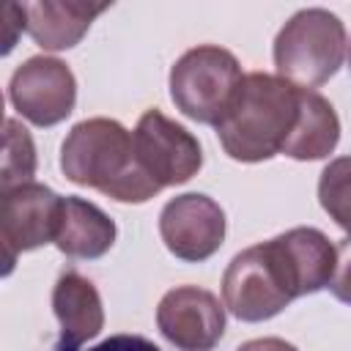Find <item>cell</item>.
<instances>
[{"label":"cell","mask_w":351,"mask_h":351,"mask_svg":"<svg viewBox=\"0 0 351 351\" xmlns=\"http://www.w3.org/2000/svg\"><path fill=\"white\" fill-rule=\"evenodd\" d=\"M0 19H3V55H8L16 44L19 30H27V16H25V3H3L0 8Z\"/></svg>","instance_id":"18"},{"label":"cell","mask_w":351,"mask_h":351,"mask_svg":"<svg viewBox=\"0 0 351 351\" xmlns=\"http://www.w3.org/2000/svg\"><path fill=\"white\" fill-rule=\"evenodd\" d=\"M3 173H0V186L11 189L19 184L33 181L36 173V145L30 132L16 121L5 118L3 126Z\"/></svg>","instance_id":"15"},{"label":"cell","mask_w":351,"mask_h":351,"mask_svg":"<svg viewBox=\"0 0 351 351\" xmlns=\"http://www.w3.org/2000/svg\"><path fill=\"white\" fill-rule=\"evenodd\" d=\"M159 236L176 258L200 263L225 241V211L208 195H178L167 200L159 214Z\"/></svg>","instance_id":"10"},{"label":"cell","mask_w":351,"mask_h":351,"mask_svg":"<svg viewBox=\"0 0 351 351\" xmlns=\"http://www.w3.org/2000/svg\"><path fill=\"white\" fill-rule=\"evenodd\" d=\"M348 69H351V44H348Z\"/></svg>","instance_id":"21"},{"label":"cell","mask_w":351,"mask_h":351,"mask_svg":"<svg viewBox=\"0 0 351 351\" xmlns=\"http://www.w3.org/2000/svg\"><path fill=\"white\" fill-rule=\"evenodd\" d=\"M337 140H340V118H337L335 107L321 93L302 88L299 121L282 148V156H291L299 162L324 159L335 151Z\"/></svg>","instance_id":"14"},{"label":"cell","mask_w":351,"mask_h":351,"mask_svg":"<svg viewBox=\"0 0 351 351\" xmlns=\"http://www.w3.org/2000/svg\"><path fill=\"white\" fill-rule=\"evenodd\" d=\"M137 170L159 189L186 184L203 165V148L192 132L159 110H145L132 132Z\"/></svg>","instance_id":"6"},{"label":"cell","mask_w":351,"mask_h":351,"mask_svg":"<svg viewBox=\"0 0 351 351\" xmlns=\"http://www.w3.org/2000/svg\"><path fill=\"white\" fill-rule=\"evenodd\" d=\"M318 203L351 239V156H337L321 170Z\"/></svg>","instance_id":"16"},{"label":"cell","mask_w":351,"mask_h":351,"mask_svg":"<svg viewBox=\"0 0 351 351\" xmlns=\"http://www.w3.org/2000/svg\"><path fill=\"white\" fill-rule=\"evenodd\" d=\"M60 170L71 184L99 189L118 203H145L159 192L134 165L132 132L112 118L74 123L60 145Z\"/></svg>","instance_id":"2"},{"label":"cell","mask_w":351,"mask_h":351,"mask_svg":"<svg viewBox=\"0 0 351 351\" xmlns=\"http://www.w3.org/2000/svg\"><path fill=\"white\" fill-rule=\"evenodd\" d=\"M52 313L60 324L58 348H80L104 329V307L96 285L80 271L69 269L52 288Z\"/></svg>","instance_id":"11"},{"label":"cell","mask_w":351,"mask_h":351,"mask_svg":"<svg viewBox=\"0 0 351 351\" xmlns=\"http://www.w3.org/2000/svg\"><path fill=\"white\" fill-rule=\"evenodd\" d=\"M52 351H77V348H58L55 346ZM88 351H162V348L143 335H112Z\"/></svg>","instance_id":"19"},{"label":"cell","mask_w":351,"mask_h":351,"mask_svg":"<svg viewBox=\"0 0 351 351\" xmlns=\"http://www.w3.org/2000/svg\"><path fill=\"white\" fill-rule=\"evenodd\" d=\"M14 110L36 126H55L66 121L77 101V80L71 69L49 55L27 58L8 82Z\"/></svg>","instance_id":"8"},{"label":"cell","mask_w":351,"mask_h":351,"mask_svg":"<svg viewBox=\"0 0 351 351\" xmlns=\"http://www.w3.org/2000/svg\"><path fill=\"white\" fill-rule=\"evenodd\" d=\"M296 296H304V285L282 233L233 255L222 274V302L247 324L274 318Z\"/></svg>","instance_id":"3"},{"label":"cell","mask_w":351,"mask_h":351,"mask_svg":"<svg viewBox=\"0 0 351 351\" xmlns=\"http://www.w3.org/2000/svg\"><path fill=\"white\" fill-rule=\"evenodd\" d=\"M63 214V197L49 186L27 181L3 189L0 197V244L5 255V271L14 269L19 252L55 244Z\"/></svg>","instance_id":"7"},{"label":"cell","mask_w":351,"mask_h":351,"mask_svg":"<svg viewBox=\"0 0 351 351\" xmlns=\"http://www.w3.org/2000/svg\"><path fill=\"white\" fill-rule=\"evenodd\" d=\"M244 74L233 52L217 44L186 49L170 69L173 104L197 123L217 126L228 112Z\"/></svg>","instance_id":"5"},{"label":"cell","mask_w":351,"mask_h":351,"mask_svg":"<svg viewBox=\"0 0 351 351\" xmlns=\"http://www.w3.org/2000/svg\"><path fill=\"white\" fill-rule=\"evenodd\" d=\"M156 326L178 351H214L225 335V304L206 288L178 285L159 299Z\"/></svg>","instance_id":"9"},{"label":"cell","mask_w":351,"mask_h":351,"mask_svg":"<svg viewBox=\"0 0 351 351\" xmlns=\"http://www.w3.org/2000/svg\"><path fill=\"white\" fill-rule=\"evenodd\" d=\"M115 244V222L85 197H63L55 247L69 258H101Z\"/></svg>","instance_id":"13"},{"label":"cell","mask_w":351,"mask_h":351,"mask_svg":"<svg viewBox=\"0 0 351 351\" xmlns=\"http://www.w3.org/2000/svg\"><path fill=\"white\" fill-rule=\"evenodd\" d=\"M337 261H335V271L329 280V291L335 299L351 304V239H343L337 247Z\"/></svg>","instance_id":"17"},{"label":"cell","mask_w":351,"mask_h":351,"mask_svg":"<svg viewBox=\"0 0 351 351\" xmlns=\"http://www.w3.org/2000/svg\"><path fill=\"white\" fill-rule=\"evenodd\" d=\"M346 55V27L326 8L296 11L274 38L277 77L313 90L337 74Z\"/></svg>","instance_id":"4"},{"label":"cell","mask_w":351,"mask_h":351,"mask_svg":"<svg viewBox=\"0 0 351 351\" xmlns=\"http://www.w3.org/2000/svg\"><path fill=\"white\" fill-rule=\"evenodd\" d=\"M236 351H299V348L291 346V343L282 340V337H255V340L241 343Z\"/></svg>","instance_id":"20"},{"label":"cell","mask_w":351,"mask_h":351,"mask_svg":"<svg viewBox=\"0 0 351 351\" xmlns=\"http://www.w3.org/2000/svg\"><path fill=\"white\" fill-rule=\"evenodd\" d=\"M302 110V88L266 71L244 74L228 112L214 126L219 145L236 162H263L282 154Z\"/></svg>","instance_id":"1"},{"label":"cell","mask_w":351,"mask_h":351,"mask_svg":"<svg viewBox=\"0 0 351 351\" xmlns=\"http://www.w3.org/2000/svg\"><path fill=\"white\" fill-rule=\"evenodd\" d=\"M107 8H110V3H85V0L25 3L27 33L41 49H49V52L71 49L88 33L90 22Z\"/></svg>","instance_id":"12"}]
</instances>
